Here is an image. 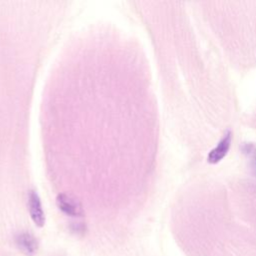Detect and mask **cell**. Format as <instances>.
Wrapping results in <instances>:
<instances>
[{"label":"cell","mask_w":256,"mask_h":256,"mask_svg":"<svg viewBox=\"0 0 256 256\" xmlns=\"http://www.w3.org/2000/svg\"><path fill=\"white\" fill-rule=\"evenodd\" d=\"M58 208L66 215L70 217H82L84 211L81 203L73 196L69 194H59L56 199Z\"/></svg>","instance_id":"cell-1"},{"label":"cell","mask_w":256,"mask_h":256,"mask_svg":"<svg viewBox=\"0 0 256 256\" xmlns=\"http://www.w3.org/2000/svg\"><path fill=\"white\" fill-rule=\"evenodd\" d=\"M231 143V133L228 131L219 144L209 153L208 161L210 163H217L219 162L228 152Z\"/></svg>","instance_id":"cell-4"},{"label":"cell","mask_w":256,"mask_h":256,"mask_svg":"<svg viewBox=\"0 0 256 256\" xmlns=\"http://www.w3.org/2000/svg\"><path fill=\"white\" fill-rule=\"evenodd\" d=\"M28 210L30 213V217L32 221L38 227H42L45 223V214L42 208V204L38 194L31 190L28 193Z\"/></svg>","instance_id":"cell-2"},{"label":"cell","mask_w":256,"mask_h":256,"mask_svg":"<svg viewBox=\"0 0 256 256\" xmlns=\"http://www.w3.org/2000/svg\"><path fill=\"white\" fill-rule=\"evenodd\" d=\"M15 243L18 249L25 255L32 256L38 250L37 239L29 232H19L15 235Z\"/></svg>","instance_id":"cell-3"}]
</instances>
